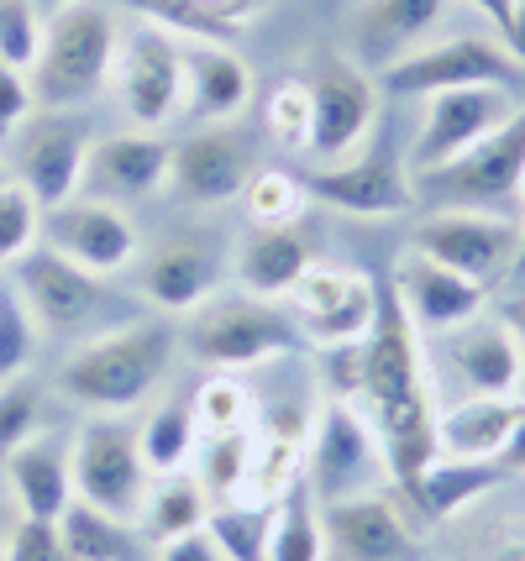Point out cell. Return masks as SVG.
Wrapping results in <instances>:
<instances>
[{
	"instance_id": "cell-1",
	"label": "cell",
	"mask_w": 525,
	"mask_h": 561,
	"mask_svg": "<svg viewBox=\"0 0 525 561\" xmlns=\"http://www.w3.org/2000/svg\"><path fill=\"white\" fill-rule=\"evenodd\" d=\"M347 404H357L363 420L378 431L389 472H395V489H410L425 467L442 457L436 383L425 373L421 331L410 325L395 284H378V316L368 325V336H363V378H357V393Z\"/></svg>"
},
{
	"instance_id": "cell-2",
	"label": "cell",
	"mask_w": 525,
	"mask_h": 561,
	"mask_svg": "<svg viewBox=\"0 0 525 561\" xmlns=\"http://www.w3.org/2000/svg\"><path fill=\"white\" fill-rule=\"evenodd\" d=\"M174 325L169 320H126L69 352L58 389L95 415H126L148 399L174 363Z\"/></svg>"
},
{
	"instance_id": "cell-3",
	"label": "cell",
	"mask_w": 525,
	"mask_h": 561,
	"mask_svg": "<svg viewBox=\"0 0 525 561\" xmlns=\"http://www.w3.org/2000/svg\"><path fill=\"white\" fill-rule=\"evenodd\" d=\"M116 43L122 32L111 22V11L79 0L69 11L48 16L43 26V53L32 64V100L48 111H75L90 105L111 84V64H116Z\"/></svg>"
},
{
	"instance_id": "cell-4",
	"label": "cell",
	"mask_w": 525,
	"mask_h": 561,
	"mask_svg": "<svg viewBox=\"0 0 525 561\" xmlns=\"http://www.w3.org/2000/svg\"><path fill=\"white\" fill-rule=\"evenodd\" d=\"M415 199H431L436 210H494L510 216L521 210V190H525V105L510 122L478 142L473 152L452 158L442 169L410 173Z\"/></svg>"
},
{
	"instance_id": "cell-5",
	"label": "cell",
	"mask_w": 525,
	"mask_h": 561,
	"mask_svg": "<svg viewBox=\"0 0 525 561\" xmlns=\"http://www.w3.org/2000/svg\"><path fill=\"white\" fill-rule=\"evenodd\" d=\"M305 483H310V493H316L321 504L384 493L395 483L389 457H384V440H378V431L363 420L357 404H347V399H326L321 415L310 420Z\"/></svg>"
},
{
	"instance_id": "cell-6",
	"label": "cell",
	"mask_w": 525,
	"mask_h": 561,
	"mask_svg": "<svg viewBox=\"0 0 525 561\" xmlns=\"http://www.w3.org/2000/svg\"><path fill=\"white\" fill-rule=\"evenodd\" d=\"M69 467H75V499L116 514L126 525L142 519L152 472H148V462H142V446H137V425L126 415L84 420L75 446H69Z\"/></svg>"
},
{
	"instance_id": "cell-7",
	"label": "cell",
	"mask_w": 525,
	"mask_h": 561,
	"mask_svg": "<svg viewBox=\"0 0 525 561\" xmlns=\"http://www.w3.org/2000/svg\"><path fill=\"white\" fill-rule=\"evenodd\" d=\"M300 346L305 336L295 331V320L252 294H237V299L210 294L190 320V352L216 373H242V367L274 363V357H295Z\"/></svg>"
},
{
	"instance_id": "cell-8",
	"label": "cell",
	"mask_w": 525,
	"mask_h": 561,
	"mask_svg": "<svg viewBox=\"0 0 525 561\" xmlns=\"http://www.w3.org/2000/svg\"><path fill=\"white\" fill-rule=\"evenodd\" d=\"M410 247H421L425 257L457 268L463 278H473L478 289H500L510 284L515 268V247H521V226L494 210H431L415 220Z\"/></svg>"
},
{
	"instance_id": "cell-9",
	"label": "cell",
	"mask_w": 525,
	"mask_h": 561,
	"mask_svg": "<svg viewBox=\"0 0 525 561\" xmlns=\"http://www.w3.org/2000/svg\"><path fill=\"white\" fill-rule=\"evenodd\" d=\"M515 111H521V100H515L510 84H468V90H436V95H425L421 131L410 142V173L442 169L452 158L473 152Z\"/></svg>"
},
{
	"instance_id": "cell-10",
	"label": "cell",
	"mask_w": 525,
	"mask_h": 561,
	"mask_svg": "<svg viewBox=\"0 0 525 561\" xmlns=\"http://www.w3.org/2000/svg\"><path fill=\"white\" fill-rule=\"evenodd\" d=\"M284 316L295 320L305 342L316 346H352L368 336L378 316V278L357 268H331V263H310L305 278L278 299Z\"/></svg>"
},
{
	"instance_id": "cell-11",
	"label": "cell",
	"mask_w": 525,
	"mask_h": 561,
	"mask_svg": "<svg viewBox=\"0 0 525 561\" xmlns=\"http://www.w3.org/2000/svg\"><path fill=\"white\" fill-rule=\"evenodd\" d=\"M111 84L116 100L132 122L152 131L184 105V43L174 32L152 22H137L116 43V64H111Z\"/></svg>"
},
{
	"instance_id": "cell-12",
	"label": "cell",
	"mask_w": 525,
	"mask_h": 561,
	"mask_svg": "<svg viewBox=\"0 0 525 561\" xmlns=\"http://www.w3.org/2000/svg\"><path fill=\"white\" fill-rule=\"evenodd\" d=\"M468 84H510L521 90L525 69L510 58L504 43L489 37H447L431 48H410L395 64H384V90L389 95H436V90H468Z\"/></svg>"
},
{
	"instance_id": "cell-13",
	"label": "cell",
	"mask_w": 525,
	"mask_h": 561,
	"mask_svg": "<svg viewBox=\"0 0 525 561\" xmlns=\"http://www.w3.org/2000/svg\"><path fill=\"white\" fill-rule=\"evenodd\" d=\"M305 84H310V111H316V122H310V158H316V169L321 163H342L378 126L374 73L363 64H352V58H342V53H326L316 64V79H305Z\"/></svg>"
},
{
	"instance_id": "cell-14",
	"label": "cell",
	"mask_w": 525,
	"mask_h": 561,
	"mask_svg": "<svg viewBox=\"0 0 525 561\" xmlns=\"http://www.w3.org/2000/svg\"><path fill=\"white\" fill-rule=\"evenodd\" d=\"M305 190H310V199H321V205L342 210V216H363V220L404 216L415 205V184H410L400 152L389 142H374L368 152H352L342 163L310 169Z\"/></svg>"
},
{
	"instance_id": "cell-15",
	"label": "cell",
	"mask_w": 525,
	"mask_h": 561,
	"mask_svg": "<svg viewBox=\"0 0 525 561\" xmlns=\"http://www.w3.org/2000/svg\"><path fill=\"white\" fill-rule=\"evenodd\" d=\"M43 247L69 257L75 268L95 273V278H111V273H122L137 257V226L111 199L75 195L64 205H53V210H43Z\"/></svg>"
},
{
	"instance_id": "cell-16",
	"label": "cell",
	"mask_w": 525,
	"mask_h": 561,
	"mask_svg": "<svg viewBox=\"0 0 525 561\" xmlns=\"http://www.w3.org/2000/svg\"><path fill=\"white\" fill-rule=\"evenodd\" d=\"M252 173H258V158H252L248 131L242 126H210V131H195L190 142L174 147L169 195L179 205H195V210H216V205L242 199Z\"/></svg>"
},
{
	"instance_id": "cell-17",
	"label": "cell",
	"mask_w": 525,
	"mask_h": 561,
	"mask_svg": "<svg viewBox=\"0 0 525 561\" xmlns=\"http://www.w3.org/2000/svg\"><path fill=\"white\" fill-rule=\"evenodd\" d=\"M16 289H22L26 310L37 316L43 331H75V325H90L111 305V294L95 273L75 268L69 257H58L48 247H32L22 263H16Z\"/></svg>"
},
{
	"instance_id": "cell-18",
	"label": "cell",
	"mask_w": 525,
	"mask_h": 561,
	"mask_svg": "<svg viewBox=\"0 0 525 561\" xmlns=\"http://www.w3.org/2000/svg\"><path fill=\"white\" fill-rule=\"evenodd\" d=\"M389 284H395L415 331H442L447 336L457 325H468L473 316H483V305H489V294L478 289L473 278H463L457 268L425 257L421 247H404L395 257V278Z\"/></svg>"
},
{
	"instance_id": "cell-19",
	"label": "cell",
	"mask_w": 525,
	"mask_h": 561,
	"mask_svg": "<svg viewBox=\"0 0 525 561\" xmlns=\"http://www.w3.org/2000/svg\"><path fill=\"white\" fill-rule=\"evenodd\" d=\"M169 163H174V147L152 131H116V137H101L84 152V184L79 195L90 199H148L158 190H169Z\"/></svg>"
},
{
	"instance_id": "cell-20",
	"label": "cell",
	"mask_w": 525,
	"mask_h": 561,
	"mask_svg": "<svg viewBox=\"0 0 525 561\" xmlns=\"http://www.w3.org/2000/svg\"><path fill=\"white\" fill-rule=\"evenodd\" d=\"M84 152H90L84 131L75 122H64L58 111L43 116V122H26L16 131V184L43 210H53V205L79 195V184H84Z\"/></svg>"
},
{
	"instance_id": "cell-21",
	"label": "cell",
	"mask_w": 525,
	"mask_h": 561,
	"mask_svg": "<svg viewBox=\"0 0 525 561\" xmlns=\"http://www.w3.org/2000/svg\"><path fill=\"white\" fill-rule=\"evenodd\" d=\"M326 519V546L342 561H415L421 540L404 525L389 493H363V499H342V504H321Z\"/></svg>"
},
{
	"instance_id": "cell-22",
	"label": "cell",
	"mask_w": 525,
	"mask_h": 561,
	"mask_svg": "<svg viewBox=\"0 0 525 561\" xmlns=\"http://www.w3.org/2000/svg\"><path fill=\"white\" fill-rule=\"evenodd\" d=\"M221 284V252L205 237H174L169 247H158L142 268V294L163 316H190Z\"/></svg>"
},
{
	"instance_id": "cell-23",
	"label": "cell",
	"mask_w": 525,
	"mask_h": 561,
	"mask_svg": "<svg viewBox=\"0 0 525 561\" xmlns=\"http://www.w3.org/2000/svg\"><path fill=\"white\" fill-rule=\"evenodd\" d=\"M5 489L16 499L26 519H58L75 504V467H69V446L53 436H32L5 457Z\"/></svg>"
},
{
	"instance_id": "cell-24",
	"label": "cell",
	"mask_w": 525,
	"mask_h": 561,
	"mask_svg": "<svg viewBox=\"0 0 525 561\" xmlns=\"http://www.w3.org/2000/svg\"><path fill=\"white\" fill-rule=\"evenodd\" d=\"M184 105L205 122H231L252 105V64L231 43H184Z\"/></svg>"
},
{
	"instance_id": "cell-25",
	"label": "cell",
	"mask_w": 525,
	"mask_h": 561,
	"mask_svg": "<svg viewBox=\"0 0 525 561\" xmlns=\"http://www.w3.org/2000/svg\"><path fill=\"white\" fill-rule=\"evenodd\" d=\"M447 357L473 393H521L525 352H521V342L510 336L504 320L473 316L468 325L447 331Z\"/></svg>"
},
{
	"instance_id": "cell-26",
	"label": "cell",
	"mask_w": 525,
	"mask_h": 561,
	"mask_svg": "<svg viewBox=\"0 0 525 561\" xmlns=\"http://www.w3.org/2000/svg\"><path fill=\"white\" fill-rule=\"evenodd\" d=\"M521 393H468L463 404L442 410L436 440L442 457H468V462H500L504 440L521 420Z\"/></svg>"
},
{
	"instance_id": "cell-27",
	"label": "cell",
	"mask_w": 525,
	"mask_h": 561,
	"mask_svg": "<svg viewBox=\"0 0 525 561\" xmlns=\"http://www.w3.org/2000/svg\"><path fill=\"white\" fill-rule=\"evenodd\" d=\"M310 263H316V252L300 226H252V237L237 252V278H242V294L278 305L305 278Z\"/></svg>"
},
{
	"instance_id": "cell-28",
	"label": "cell",
	"mask_w": 525,
	"mask_h": 561,
	"mask_svg": "<svg viewBox=\"0 0 525 561\" xmlns=\"http://www.w3.org/2000/svg\"><path fill=\"white\" fill-rule=\"evenodd\" d=\"M310 420L316 415H284V425L252 431V467L248 489L237 499H258V504H278L284 493L305 478V446H310Z\"/></svg>"
},
{
	"instance_id": "cell-29",
	"label": "cell",
	"mask_w": 525,
	"mask_h": 561,
	"mask_svg": "<svg viewBox=\"0 0 525 561\" xmlns=\"http://www.w3.org/2000/svg\"><path fill=\"white\" fill-rule=\"evenodd\" d=\"M504 472L500 462H468V457H436V462L425 467L421 478L404 489V499L425 514V519H452V514H463L468 504H478L489 489H500Z\"/></svg>"
},
{
	"instance_id": "cell-30",
	"label": "cell",
	"mask_w": 525,
	"mask_h": 561,
	"mask_svg": "<svg viewBox=\"0 0 525 561\" xmlns=\"http://www.w3.org/2000/svg\"><path fill=\"white\" fill-rule=\"evenodd\" d=\"M447 0H368L357 11V43L374 64H395L410 43H421L431 26L442 22Z\"/></svg>"
},
{
	"instance_id": "cell-31",
	"label": "cell",
	"mask_w": 525,
	"mask_h": 561,
	"mask_svg": "<svg viewBox=\"0 0 525 561\" xmlns=\"http://www.w3.org/2000/svg\"><path fill=\"white\" fill-rule=\"evenodd\" d=\"M331 546H326V519L310 483H295L274 504V530H269V561H326Z\"/></svg>"
},
{
	"instance_id": "cell-32",
	"label": "cell",
	"mask_w": 525,
	"mask_h": 561,
	"mask_svg": "<svg viewBox=\"0 0 525 561\" xmlns=\"http://www.w3.org/2000/svg\"><path fill=\"white\" fill-rule=\"evenodd\" d=\"M205 514H210V493L195 483V472H169L158 489H148L137 525L152 546H163V540H179L190 530H205Z\"/></svg>"
},
{
	"instance_id": "cell-33",
	"label": "cell",
	"mask_w": 525,
	"mask_h": 561,
	"mask_svg": "<svg viewBox=\"0 0 525 561\" xmlns=\"http://www.w3.org/2000/svg\"><path fill=\"white\" fill-rule=\"evenodd\" d=\"M58 536H64L69 561H132L137 557L132 525L116 519V514L95 510V504H84V499H75L69 510L58 514Z\"/></svg>"
},
{
	"instance_id": "cell-34",
	"label": "cell",
	"mask_w": 525,
	"mask_h": 561,
	"mask_svg": "<svg viewBox=\"0 0 525 561\" xmlns=\"http://www.w3.org/2000/svg\"><path fill=\"white\" fill-rule=\"evenodd\" d=\"M195 410L184 399H169L158 404L142 425H137V446H142V462H148L152 478H169V472H184L190 457H195Z\"/></svg>"
},
{
	"instance_id": "cell-35",
	"label": "cell",
	"mask_w": 525,
	"mask_h": 561,
	"mask_svg": "<svg viewBox=\"0 0 525 561\" xmlns=\"http://www.w3.org/2000/svg\"><path fill=\"white\" fill-rule=\"evenodd\" d=\"M269 530H274V504L258 499H226L205 514V536L216 540L221 561H269Z\"/></svg>"
},
{
	"instance_id": "cell-36",
	"label": "cell",
	"mask_w": 525,
	"mask_h": 561,
	"mask_svg": "<svg viewBox=\"0 0 525 561\" xmlns=\"http://www.w3.org/2000/svg\"><path fill=\"white\" fill-rule=\"evenodd\" d=\"M195 483L210 499H237L248 489V467H252V425L248 431H226V436H201L195 440Z\"/></svg>"
},
{
	"instance_id": "cell-37",
	"label": "cell",
	"mask_w": 525,
	"mask_h": 561,
	"mask_svg": "<svg viewBox=\"0 0 525 561\" xmlns=\"http://www.w3.org/2000/svg\"><path fill=\"white\" fill-rule=\"evenodd\" d=\"M305 205H310V190L289 169H258L242 190V210L252 226H300Z\"/></svg>"
},
{
	"instance_id": "cell-38",
	"label": "cell",
	"mask_w": 525,
	"mask_h": 561,
	"mask_svg": "<svg viewBox=\"0 0 525 561\" xmlns=\"http://www.w3.org/2000/svg\"><path fill=\"white\" fill-rule=\"evenodd\" d=\"M37 342H43V325L26 310L16 278H0V383L5 378H22L26 367H32Z\"/></svg>"
},
{
	"instance_id": "cell-39",
	"label": "cell",
	"mask_w": 525,
	"mask_h": 561,
	"mask_svg": "<svg viewBox=\"0 0 525 561\" xmlns=\"http://www.w3.org/2000/svg\"><path fill=\"white\" fill-rule=\"evenodd\" d=\"M195 431L201 436H226V431H248L252 425V393L237 373H210L195 389Z\"/></svg>"
},
{
	"instance_id": "cell-40",
	"label": "cell",
	"mask_w": 525,
	"mask_h": 561,
	"mask_svg": "<svg viewBox=\"0 0 525 561\" xmlns=\"http://www.w3.org/2000/svg\"><path fill=\"white\" fill-rule=\"evenodd\" d=\"M32 247H43V205L16 179H0V268H16Z\"/></svg>"
},
{
	"instance_id": "cell-41",
	"label": "cell",
	"mask_w": 525,
	"mask_h": 561,
	"mask_svg": "<svg viewBox=\"0 0 525 561\" xmlns=\"http://www.w3.org/2000/svg\"><path fill=\"white\" fill-rule=\"evenodd\" d=\"M122 5H132L142 22L174 32L179 43H231V37H237L231 26H221L216 16H205L195 0H122Z\"/></svg>"
},
{
	"instance_id": "cell-42",
	"label": "cell",
	"mask_w": 525,
	"mask_h": 561,
	"mask_svg": "<svg viewBox=\"0 0 525 561\" xmlns=\"http://www.w3.org/2000/svg\"><path fill=\"white\" fill-rule=\"evenodd\" d=\"M32 436H43V389L32 378H5L0 383V462Z\"/></svg>"
},
{
	"instance_id": "cell-43",
	"label": "cell",
	"mask_w": 525,
	"mask_h": 561,
	"mask_svg": "<svg viewBox=\"0 0 525 561\" xmlns=\"http://www.w3.org/2000/svg\"><path fill=\"white\" fill-rule=\"evenodd\" d=\"M43 11L32 0H0V64L16 73H32L37 53H43Z\"/></svg>"
},
{
	"instance_id": "cell-44",
	"label": "cell",
	"mask_w": 525,
	"mask_h": 561,
	"mask_svg": "<svg viewBox=\"0 0 525 561\" xmlns=\"http://www.w3.org/2000/svg\"><path fill=\"white\" fill-rule=\"evenodd\" d=\"M310 122H316L310 84L305 79H284L269 95V131H274V142L289 147V152H310Z\"/></svg>"
},
{
	"instance_id": "cell-45",
	"label": "cell",
	"mask_w": 525,
	"mask_h": 561,
	"mask_svg": "<svg viewBox=\"0 0 525 561\" xmlns=\"http://www.w3.org/2000/svg\"><path fill=\"white\" fill-rule=\"evenodd\" d=\"M0 561H69L64 536H58V519H16L11 540H5V557Z\"/></svg>"
},
{
	"instance_id": "cell-46",
	"label": "cell",
	"mask_w": 525,
	"mask_h": 561,
	"mask_svg": "<svg viewBox=\"0 0 525 561\" xmlns=\"http://www.w3.org/2000/svg\"><path fill=\"white\" fill-rule=\"evenodd\" d=\"M32 79L16 73L11 64H0V142H11L26 122H32Z\"/></svg>"
},
{
	"instance_id": "cell-47",
	"label": "cell",
	"mask_w": 525,
	"mask_h": 561,
	"mask_svg": "<svg viewBox=\"0 0 525 561\" xmlns=\"http://www.w3.org/2000/svg\"><path fill=\"white\" fill-rule=\"evenodd\" d=\"M195 5H201L205 16H216L221 26H231V32H242L252 16L269 11V0H195Z\"/></svg>"
},
{
	"instance_id": "cell-48",
	"label": "cell",
	"mask_w": 525,
	"mask_h": 561,
	"mask_svg": "<svg viewBox=\"0 0 525 561\" xmlns=\"http://www.w3.org/2000/svg\"><path fill=\"white\" fill-rule=\"evenodd\" d=\"M158 561H221V551H216V540L205 536V530H190V536H179V540H163Z\"/></svg>"
},
{
	"instance_id": "cell-49",
	"label": "cell",
	"mask_w": 525,
	"mask_h": 561,
	"mask_svg": "<svg viewBox=\"0 0 525 561\" xmlns=\"http://www.w3.org/2000/svg\"><path fill=\"white\" fill-rule=\"evenodd\" d=\"M521 404H525V399H521ZM500 467H504V472H525V410H521V420H515V431H510V440H504Z\"/></svg>"
},
{
	"instance_id": "cell-50",
	"label": "cell",
	"mask_w": 525,
	"mask_h": 561,
	"mask_svg": "<svg viewBox=\"0 0 525 561\" xmlns=\"http://www.w3.org/2000/svg\"><path fill=\"white\" fill-rule=\"evenodd\" d=\"M468 5H473L478 16H483V22L494 26V32H504V26H510V16H515V5H521V0H468Z\"/></svg>"
},
{
	"instance_id": "cell-51",
	"label": "cell",
	"mask_w": 525,
	"mask_h": 561,
	"mask_svg": "<svg viewBox=\"0 0 525 561\" xmlns=\"http://www.w3.org/2000/svg\"><path fill=\"white\" fill-rule=\"evenodd\" d=\"M500 37H504V48H510V58L525 69V0L515 5V16H510V26H504Z\"/></svg>"
},
{
	"instance_id": "cell-52",
	"label": "cell",
	"mask_w": 525,
	"mask_h": 561,
	"mask_svg": "<svg viewBox=\"0 0 525 561\" xmlns=\"http://www.w3.org/2000/svg\"><path fill=\"white\" fill-rule=\"evenodd\" d=\"M500 320H504V325H510V336H515V342H521V352H525V289L515 294L510 305H504V310H500Z\"/></svg>"
},
{
	"instance_id": "cell-53",
	"label": "cell",
	"mask_w": 525,
	"mask_h": 561,
	"mask_svg": "<svg viewBox=\"0 0 525 561\" xmlns=\"http://www.w3.org/2000/svg\"><path fill=\"white\" fill-rule=\"evenodd\" d=\"M515 226H521V247H515V268H510V284H521V289H525V190H521V220H515Z\"/></svg>"
},
{
	"instance_id": "cell-54",
	"label": "cell",
	"mask_w": 525,
	"mask_h": 561,
	"mask_svg": "<svg viewBox=\"0 0 525 561\" xmlns=\"http://www.w3.org/2000/svg\"><path fill=\"white\" fill-rule=\"evenodd\" d=\"M494 561H525V540H504L500 551H494Z\"/></svg>"
},
{
	"instance_id": "cell-55",
	"label": "cell",
	"mask_w": 525,
	"mask_h": 561,
	"mask_svg": "<svg viewBox=\"0 0 525 561\" xmlns=\"http://www.w3.org/2000/svg\"><path fill=\"white\" fill-rule=\"evenodd\" d=\"M43 16H58V11H69V5H79V0H32Z\"/></svg>"
},
{
	"instance_id": "cell-56",
	"label": "cell",
	"mask_w": 525,
	"mask_h": 561,
	"mask_svg": "<svg viewBox=\"0 0 525 561\" xmlns=\"http://www.w3.org/2000/svg\"><path fill=\"white\" fill-rule=\"evenodd\" d=\"M5 540H11V525H5V514H0V557H5Z\"/></svg>"
},
{
	"instance_id": "cell-57",
	"label": "cell",
	"mask_w": 525,
	"mask_h": 561,
	"mask_svg": "<svg viewBox=\"0 0 525 561\" xmlns=\"http://www.w3.org/2000/svg\"><path fill=\"white\" fill-rule=\"evenodd\" d=\"M521 399H525V378H521Z\"/></svg>"
},
{
	"instance_id": "cell-58",
	"label": "cell",
	"mask_w": 525,
	"mask_h": 561,
	"mask_svg": "<svg viewBox=\"0 0 525 561\" xmlns=\"http://www.w3.org/2000/svg\"><path fill=\"white\" fill-rule=\"evenodd\" d=\"M0 179H5V173H0Z\"/></svg>"
}]
</instances>
